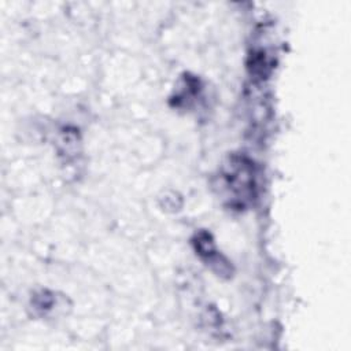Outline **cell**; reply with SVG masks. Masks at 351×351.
<instances>
[{
    "label": "cell",
    "instance_id": "obj_1",
    "mask_svg": "<svg viewBox=\"0 0 351 351\" xmlns=\"http://www.w3.org/2000/svg\"><path fill=\"white\" fill-rule=\"evenodd\" d=\"M219 185L228 193L232 206L241 208L254 192V176L251 163L244 158L232 156L219 174Z\"/></svg>",
    "mask_w": 351,
    "mask_h": 351
}]
</instances>
